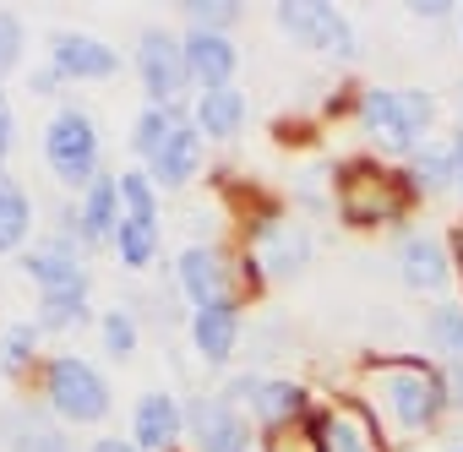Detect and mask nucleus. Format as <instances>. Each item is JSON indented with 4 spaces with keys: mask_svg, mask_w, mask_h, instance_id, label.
Wrapping results in <instances>:
<instances>
[{
    "mask_svg": "<svg viewBox=\"0 0 463 452\" xmlns=\"http://www.w3.org/2000/svg\"><path fill=\"white\" fill-rule=\"evenodd\" d=\"M229 398L241 409H251L257 425H268V436H279L284 425H295L306 414V387L284 381V376H235L229 381Z\"/></svg>",
    "mask_w": 463,
    "mask_h": 452,
    "instance_id": "nucleus-12",
    "label": "nucleus"
},
{
    "mask_svg": "<svg viewBox=\"0 0 463 452\" xmlns=\"http://www.w3.org/2000/svg\"><path fill=\"white\" fill-rule=\"evenodd\" d=\"M28 88H33V93H55V88H61V71H55V66H44V71H33V82H28Z\"/></svg>",
    "mask_w": 463,
    "mask_h": 452,
    "instance_id": "nucleus-37",
    "label": "nucleus"
},
{
    "mask_svg": "<svg viewBox=\"0 0 463 452\" xmlns=\"http://www.w3.org/2000/svg\"><path fill=\"white\" fill-rule=\"evenodd\" d=\"M17 452H77V447H71V436H66V430H50V425H39V430H33V436H28Z\"/></svg>",
    "mask_w": 463,
    "mask_h": 452,
    "instance_id": "nucleus-33",
    "label": "nucleus"
},
{
    "mask_svg": "<svg viewBox=\"0 0 463 452\" xmlns=\"http://www.w3.org/2000/svg\"><path fill=\"white\" fill-rule=\"evenodd\" d=\"M452 251L436 240V235H425V230H409L403 240H398V278L409 284V289H420V295H436V289H447V278H452V262H447Z\"/></svg>",
    "mask_w": 463,
    "mask_h": 452,
    "instance_id": "nucleus-16",
    "label": "nucleus"
},
{
    "mask_svg": "<svg viewBox=\"0 0 463 452\" xmlns=\"http://www.w3.org/2000/svg\"><path fill=\"white\" fill-rule=\"evenodd\" d=\"M180 17L191 23V33H223L229 23L246 17V6H235V0H185Z\"/></svg>",
    "mask_w": 463,
    "mask_h": 452,
    "instance_id": "nucleus-28",
    "label": "nucleus"
},
{
    "mask_svg": "<svg viewBox=\"0 0 463 452\" xmlns=\"http://www.w3.org/2000/svg\"><path fill=\"white\" fill-rule=\"evenodd\" d=\"M311 262V230L295 223L289 212H262L251 223V251H246V273L251 278H300Z\"/></svg>",
    "mask_w": 463,
    "mask_h": 452,
    "instance_id": "nucleus-5",
    "label": "nucleus"
},
{
    "mask_svg": "<svg viewBox=\"0 0 463 452\" xmlns=\"http://www.w3.org/2000/svg\"><path fill=\"white\" fill-rule=\"evenodd\" d=\"M306 430H311V452H382V419L360 398L327 403L322 414L306 419Z\"/></svg>",
    "mask_w": 463,
    "mask_h": 452,
    "instance_id": "nucleus-9",
    "label": "nucleus"
},
{
    "mask_svg": "<svg viewBox=\"0 0 463 452\" xmlns=\"http://www.w3.org/2000/svg\"><path fill=\"white\" fill-rule=\"evenodd\" d=\"M180 289L191 300V311H207V306H235V262H229L223 246H185L180 251Z\"/></svg>",
    "mask_w": 463,
    "mask_h": 452,
    "instance_id": "nucleus-11",
    "label": "nucleus"
},
{
    "mask_svg": "<svg viewBox=\"0 0 463 452\" xmlns=\"http://www.w3.org/2000/svg\"><path fill=\"white\" fill-rule=\"evenodd\" d=\"M99 153H104V142H99L93 115L77 109V104H61L50 115V126H44V164H50V174L61 185H82L88 191L99 180Z\"/></svg>",
    "mask_w": 463,
    "mask_h": 452,
    "instance_id": "nucleus-4",
    "label": "nucleus"
},
{
    "mask_svg": "<svg viewBox=\"0 0 463 452\" xmlns=\"http://www.w3.org/2000/svg\"><path fill=\"white\" fill-rule=\"evenodd\" d=\"M88 322V295H39V327H77Z\"/></svg>",
    "mask_w": 463,
    "mask_h": 452,
    "instance_id": "nucleus-30",
    "label": "nucleus"
},
{
    "mask_svg": "<svg viewBox=\"0 0 463 452\" xmlns=\"http://www.w3.org/2000/svg\"><path fill=\"white\" fill-rule=\"evenodd\" d=\"M185 77L196 93H213V88H235V71H241V50L229 44V33H185Z\"/></svg>",
    "mask_w": 463,
    "mask_h": 452,
    "instance_id": "nucleus-15",
    "label": "nucleus"
},
{
    "mask_svg": "<svg viewBox=\"0 0 463 452\" xmlns=\"http://www.w3.org/2000/svg\"><path fill=\"white\" fill-rule=\"evenodd\" d=\"M441 381H447V403L463 409V360H452V365L441 371Z\"/></svg>",
    "mask_w": 463,
    "mask_h": 452,
    "instance_id": "nucleus-35",
    "label": "nucleus"
},
{
    "mask_svg": "<svg viewBox=\"0 0 463 452\" xmlns=\"http://www.w3.org/2000/svg\"><path fill=\"white\" fill-rule=\"evenodd\" d=\"M12 137H17V126H12V104H6V93H0V164H6V153H12Z\"/></svg>",
    "mask_w": 463,
    "mask_h": 452,
    "instance_id": "nucleus-36",
    "label": "nucleus"
},
{
    "mask_svg": "<svg viewBox=\"0 0 463 452\" xmlns=\"http://www.w3.org/2000/svg\"><path fill=\"white\" fill-rule=\"evenodd\" d=\"M185 436L191 452H268V441H257V430L246 425L241 403L229 392H202L185 403Z\"/></svg>",
    "mask_w": 463,
    "mask_h": 452,
    "instance_id": "nucleus-7",
    "label": "nucleus"
},
{
    "mask_svg": "<svg viewBox=\"0 0 463 452\" xmlns=\"http://www.w3.org/2000/svg\"><path fill=\"white\" fill-rule=\"evenodd\" d=\"M137 77H142V88H147L153 104L175 109L180 93L191 88V77H185V44L175 33H164V28H147L137 39Z\"/></svg>",
    "mask_w": 463,
    "mask_h": 452,
    "instance_id": "nucleus-10",
    "label": "nucleus"
},
{
    "mask_svg": "<svg viewBox=\"0 0 463 452\" xmlns=\"http://www.w3.org/2000/svg\"><path fill=\"white\" fill-rule=\"evenodd\" d=\"M23 61V17L0 6V77H12Z\"/></svg>",
    "mask_w": 463,
    "mask_h": 452,
    "instance_id": "nucleus-32",
    "label": "nucleus"
},
{
    "mask_svg": "<svg viewBox=\"0 0 463 452\" xmlns=\"http://www.w3.org/2000/svg\"><path fill=\"white\" fill-rule=\"evenodd\" d=\"M77 218H82V246H115V230H120V180L115 174H99L82 202H77Z\"/></svg>",
    "mask_w": 463,
    "mask_h": 452,
    "instance_id": "nucleus-19",
    "label": "nucleus"
},
{
    "mask_svg": "<svg viewBox=\"0 0 463 452\" xmlns=\"http://www.w3.org/2000/svg\"><path fill=\"white\" fill-rule=\"evenodd\" d=\"M93 452H142L137 441H120V436H104V441H93Z\"/></svg>",
    "mask_w": 463,
    "mask_h": 452,
    "instance_id": "nucleus-38",
    "label": "nucleus"
},
{
    "mask_svg": "<svg viewBox=\"0 0 463 452\" xmlns=\"http://www.w3.org/2000/svg\"><path fill=\"white\" fill-rule=\"evenodd\" d=\"M175 126H180V109H169V104H147L142 115H137V131H131V147L142 153V158H153L169 137H175Z\"/></svg>",
    "mask_w": 463,
    "mask_h": 452,
    "instance_id": "nucleus-26",
    "label": "nucleus"
},
{
    "mask_svg": "<svg viewBox=\"0 0 463 452\" xmlns=\"http://www.w3.org/2000/svg\"><path fill=\"white\" fill-rule=\"evenodd\" d=\"M371 381L382 392L376 419L387 414L398 436H425L441 419V409H447V381L425 360H376L371 365Z\"/></svg>",
    "mask_w": 463,
    "mask_h": 452,
    "instance_id": "nucleus-1",
    "label": "nucleus"
},
{
    "mask_svg": "<svg viewBox=\"0 0 463 452\" xmlns=\"http://www.w3.org/2000/svg\"><path fill=\"white\" fill-rule=\"evenodd\" d=\"M120 207L131 223H153L158 230V185L147 180V169H126L120 174Z\"/></svg>",
    "mask_w": 463,
    "mask_h": 452,
    "instance_id": "nucleus-25",
    "label": "nucleus"
},
{
    "mask_svg": "<svg viewBox=\"0 0 463 452\" xmlns=\"http://www.w3.org/2000/svg\"><path fill=\"white\" fill-rule=\"evenodd\" d=\"M452 164H458V191H463V126L452 131Z\"/></svg>",
    "mask_w": 463,
    "mask_h": 452,
    "instance_id": "nucleus-39",
    "label": "nucleus"
},
{
    "mask_svg": "<svg viewBox=\"0 0 463 452\" xmlns=\"http://www.w3.org/2000/svg\"><path fill=\"white\" fill-rule=\"evenodd\" d=\"M33 349H39V327L33 322H12L6 333H0V376H23Z\"/></svg>",
    "mask_w": 463,
    "mask_h": 452,
    "instance_id": "nucleus-29",
    "label": "nucleus"
},
{
    "mask_svg": "<svg viewBox=\"0 0 463 452\" xmlns=\"http://www.w3.org/2000/svg\"><path fill=\"white\" fill-rule=\"evenodd\" d=\"M333 202H338V218L354 223V230H382V223L409 212L414 191H409L403 169H382V164L349 158V164L333 169Z\"/></svg>",
    "mask_w": 463,
    "mask_h": 452,
    "instance_id": "nucleus-3",
    "label": "nucleus"
},
{
    "mask_svg": "<svg viewBox=\"0 0 463 452\" xmlns=\"http://www.w3.org/2000/svg\"><path fill=\"white\" fill-rule=\"evenodd\" d=\"M28 230H33V202H28V191L6 169H0V257L17 251L28 240Z\"/></svg>",
    "mask_w": 463,
    "mask_h": 452,
    "instance_id": "nucleus-23",
    "label": "nucleus"
},
{
    "mask_svg": "<svg viewBox=\"0 0 463 452\" xmlns=\"http://www.w3.org/2000/svg\"><path fill=\"white\" fill-rule=\"evenodd\" d=\"M196 169H202V131H196V120H180L175 137L147 158V180L158 191H180Z\"/></svg>",
    "mask_w": 463,
    "mask_h": 452,
    "instance_id": "nucleus-18",
    "label": "nucleus"
},
{
    "mask_svg": "<svg viewBox=\"0 0 463 452\" xmlns=\"http://www.w3.org/2000/svg\"><path fill=\"white\" fill-rule=\"evenodd\" d=\"M115 251H120V268L147 273V268L158 262V230H153V223H131V218H120V230H115Z\"/></svg>",
    "mask_w": 463,
    "mask_h": 452,
    "instance_id": "nucleus-24",
    "label": "nucleus"
},
{
    "mask_svg": "<svg viewBox=\"0 0 463 452\" xmlns=\"http://www.w3.org/2000/svg\"><path fill=\"white\" fill-rule=\"evenodd\" d=\"M44 403L71 425H99L109 414V381L82 354H55L44 365Z\"/></svg>",
    "mask_w": 463,
    "mask_h": 452,
    "instance_id": "nucleus-6",
    "label": "nucleus"
},
{
    "mask_svg": "<svg viewBox=\"0 0 463 452\" xmlns=\"http://www.w3.org/2000/svg\"><path fill=\"white\" fill-rule=\"evenodd\" d=\"M403 180H409V191L414 196H436V191H447V185H458V164H452V142L447 147H420L409 164H403Z\"/></svg>",
    "mask_w": 463,
    "mask_h": 452,
    "instance_id": "nucleus-22",
    "label": "nucleus"
},
{
    "mask_svg": "<svg viewBox=\"0 0 463 452\" xmlns=\"http://www.w3.org/2000/svg\"><path fill=\"white\" fill-rule=\"evenodd\" d=\"M452 452H463V441H458V447H452Z\"/></svg>",
    "mask_w": 463,
    "mask_h": 452,
    "instance_id": "nucleus-42",
    "label": "nucleus"
},
{
    "mask_svg": "<svg viewBox=\"0 0 463 452\" xmlns=\"http://www.w3.org/2000/svg\"><path fill=\"white\" fill-rule=\"evenodd\" d=\"M425 338H430L441 354L463 360V306H458V300H441V306H430V316H425Z\"/></svg>",
    "mask_w": 463,
    "mask_h": 452,
    "instance_id": "nucleus-27",
    "label": "nucleus"
},
{
    "mask_svg": "<svg viewBox=\"0 0 463 452\" xmlns=\"http://www.w3.org/2000/svg\"><path fill=\"white\" fill-rule=\"evenodd\" d=\"M452 257H458V273H463V223L452 230Z\"/></svg>",
    "mask_w": 463,
    "mask_h": 452,
    "instance_id": "nucleus-40",
    "label": "nucleus"
},
{
    "mask_svg": "<svg viewBox=\"0 0 463 452\" xmlns=\"http://www.w3.org/2000/svg\"><path fill=\"white\" fill-rule=\"evenodd\" d=\"M409 17H414V23H447V17H458V12H452V6H441V0H414Z\"/></svg>",
    "mask_w": 463,
    "mask_h": 452,
    "instance_id": "nucleus-34",
    "label": "nucleus"
},
{
    "mask_svg": "<svg viewBox=\"0 0 463 452\" xmlns=\"http://www.w3.org/2000/svg\"><path fill=\"white\" fill-rule=\"evenodd\" d=\"M50 66L61 71V82H109V77L120 71V55H115L104 39H93V33L61 28V33L50 39Z\"/></svg>",
    "mask_w": 463,
    "mask_h": 452,
    "instance_id": "nucleus-14",
    "label": "nucleus"
},
{
    "mask_svg": "<svg viewBox=\"0 0 463 452\" xmlns=\"http://www.w3.org/2000/svg\"><path fill=\"white\" fill-rule=\"evenodd\" d=\"M354 120L382 153L414 158L436 126V99L425 88H365L354 99Z\"/></svg>",
    "mask_w": 463,
    "mask_h": 452,
    "instance_id": "nucleus-2",
    "label": "nucleus"
},
{
    "mask_svg": "<svg viewBox=\"0 0 463 452\" xmlns=\"http://www.w3.org/2000/svg\"><path fill=\"white\" fill-rule=\"evenodd\" d=\"M273 23L300 44V50H317V55H338L349 61L354 55V28L338 6L327 0H279L273 6Z\"/></svg>",
    "mask_w": 463,
    "mask_h": 452,
    "instance_id": "nucleus-8",
    "label": "nucleus"
},
{
    "mask_svg": "<svg viewBox=\"0 0 463 452\" xmlns=\"http://www.w3.org/2000/svg\"><path fill=\"white\" fill-rule=\"evenodd\" d=\"M191 120H196V131H202V137H213V142L241 137V126H246V93H241V88H213V93H196Z\"/></svg>",
    "mask_w": 463,
    "mask_h": 452,
    "instance_id": "nucleus-21",
    "label": "nucleus"
},
{
    "mask_svg": "<svg viewBox=\"0 0 463 452\" xmlns=\"http://www.w3.org/2000/svg\"><path fill=\"white\" fill-rule=\"evenodd\" d=\"M99 333H104V349H109L115 360H131V354H137V316H131V311H109V316L99 322Z\"/></svg>",
    "mask_w": 463,
    "mask_h": 452,
    "instance_id": "nucleus-31",
    "label": "nucleus"
},
{
    "mask_svg": "<svg viewBox=\"0 0 463 452\" xmlns=\"http://www.w3.org/2000/svg\"><path fill=\"white\" fill-rule=\"evenodd\" d=\"M191 344L207 365H223L241 344V306H207V311H191Z\"/></svg>",
    "mask_w": 463,
    "mask_h": 452,
    "instance_id": "nucleus-20",
    "label": "nucleus"
},
{
    "mask_svg": "<svg viewBox=\"0 0 463 452\" xmlns=\"http://www.w3.org/2000/svg\"><path fill=\"white\" fill-rule=\"evenodd\" d=\"M131 441L142 452H175V441L185 436V403H175L169 392H142L137 414H131Z\"/></svg>",
    "mask_w": 463,
    "mask_h": 452,
    "instance_id": "nucleus-17",
    "label": "nucleus"
},
{
    "mask_svg": "<svg viewBox=\"0 0 463 452\" xmlns=\"http://www.w3.org/2000/svg\"><path fill=\"white\" fill-rule=\"evenodd\" d=\"M23 273L39 284V295H88V262H82V246L66 240V235L39 240V246L23 257Z\"/></svg>",
    "mask_w": 463,
    "mask_h": 452,
    "instance_id": "nucleus-13",
    "label": "nucleus"
},
{
    "mask_svg": "<svg viewBox=\"0 0 463 452\" xmlns=\"http://www.w3.org/2000/svg\"><path fill=\"white\" fill-rule=\"evenodd\" d=\"M458 33H463V12H458Z\"/></svg>",
    "mask_w": 463,
    "mask_h": 452,
    "instance_id": "nucleus-41",
    "label": "nucleus"
}]
</instances>
